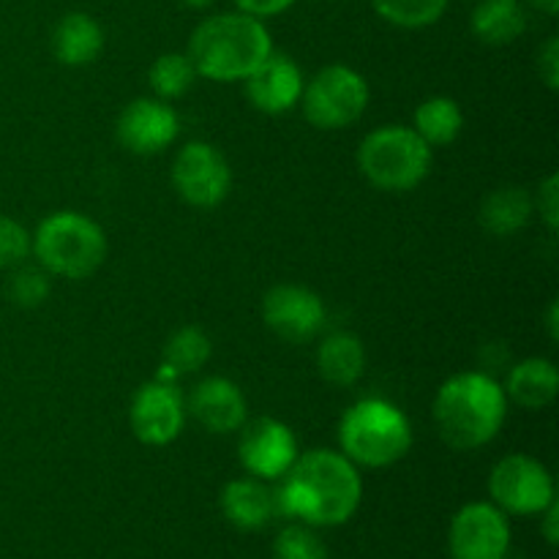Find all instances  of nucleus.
Listing matches in <instances>:
<instances>
[{"mask_svg": "<svg viewBox=\"0 0 559 559\" xmlns=\"http://www.w3.org/2000/svg\"><path fill=\"white\" fill-rule=\"evenodd\" d=\"M530 5H533V9H538L540 14H546V16H555L559 11V0H530Z\"/></svg>", "mask_w": 559, "mask_h": 559, "instance_id": "f704fd0d", "label": "nucleus"}, {"mask_svg": "<svg viewBox=\"0 0 559 559\" xmlns=\"http://www.w3.org/2000/svg\"><path fill=\"white\" fill-rule=\"evenodd\" d=\"M364 500L358 467L342 451L298 453L293 467L278 478L273 502L276 516L298 519L309 527H338L349 522Z\"/></svg>", "mask_w": 559, "mask_h": 559, "instance_id": "f257e3e1", "label": "nucleus"}, {"mask_svg": "<svg viewBox=\"0 0 559 559\" xmlns=\"http://www.w3.org/2000/svg\"><path fill=\"white\" fill-rule=\"evenodd\" d=\"M222 513L235 530L240 533H257L267 527L276 516V502L273 491L257 478L229 480L222 489Z\"/></svg>", "mask_w": 559, "mask_h": 559, "instance_id": "f3484780", "label": "nucleus"}, {"mask_svg": "<svg viewBox=\"0 0 559 559\" xmlns=\"http://www.w3.org/2000/svg\"><path fill=\"white\" fill-rule=\"evenodd\" d=\"M533 197L522 186H502V189L491 191L480 205V227L495 238H511V235L522 233L533 218Z\"/></svg>", "mask_w": 559, "mask_h": 559, "instance_id": "4be33fe9", "label": "nucleus"}, {"mask_svg": "<svg viewBox=\"0 0 559 559\" xmlns=\"http://www.w3.org/2000/svg\"><path fill=\"white\" fill-rule=\"evenodd\" d=\"M546 328H549L551 342H559V304L557 300H551L549 314H546Z\"/></svg>", "mask_w": 559, "mask_h": 559, "instance_id": "72a5a7b5", "label": "nucleus"}, {"mask_svg": "<svg viewBox=\"0 0 559 559\" xmlns=\"http://www.w3.org/2000/svg\"><path fill=\"white\" fill-rule=\"evenodd\" d=\"M317 371L333 388H349L364 377L366 349L355 333H331L317 349Z\"/></svg>", "mask_w": 559, "mask_h": 559, "instance_id": "aec40b11", "label": "nucleus"}, {"mask_svg": "<svg viewBox=\"0 0 559 559\" xmlns=\"http://www.w3.org/2000/svg\"><path fill=\"white\" fill-rule=\"evenodd\" d=\"M538 516H544V527H540V530H544L546 544L557 546L559 544V506H557V500L551 502L546 511H540Z\"/></svg>", "mask_w": 559, "mask_h": 559, "instance_id": "473e14b6", "label": "nucleus"}, {"mask_svg": "<svg viewBox=\"0 0 559 559\" xmlns=\"http://www.w3.org/2000/svg\"><path fill=\"white\" fill-rule=\"evenodd\" d=\"M338 445L355 467H391L413 448V424L385 399H360L338 420Z\"/></svg>", "mask_w": 559, "mask_h": 559, "instance_id": "20e7f679", "label": "nucleus"}, {"mask_svg": "<svg viewBox=\"0 0 559 559\" xmlns=\"http://www.w3.org/2000/svg\"><path fill=\"white\" fill-rule=\"evenodd\" d=\"M233 3L243 14L257 16V20H267V16H278L284 11H289L298 0H233Z\"/></svg>", "mask_w": 559, "mask_h": 559, "instance_id": "2f4dec72", "label": "nucleus"}, {"mask_svg": "<svg viewBox=\"0 0 559 559\" xmlns=\"http://www.w3.org/2000/svg\"><path fill=\"white\" fill-rule=\"evenodd\" d=\"M104 49V31L85 11H71L55 25L52 52L63 66H91Z\"/></svg>", "mask_w": 559, "mask_h": 559, "instance_id": "6ab92c4d", "label": "nucleus"}, {"mask_svg": "<svg viewBox=\"0 0 559 559\" xmlns=\"http://www.w3.org/2000/svg\"><path fill=\"white\" fill-rule=\"evenodd\" d=\"M180 3H183V5H189V9H197V11H202V9H211V5L216 3V0H180Z\"/></svg>", "mask_w": 559, "mask_h": 559, "instance_id": "c9c22d12", "label": "nucleus"}, {"mask_svg": "<svg viewBox=\"0 0 559 559\" xmlns=\"http://www.w3.org/2000/svg\"><path fill=\"white\" fill-rule=\"evenodd\" d=\"M533 205L538 207V216L544 218L546 229L557 233L559 229V175L551 173L540 180L538 197L533 200Z\"/></svg>", "mask_w": 559, "mask_h": 559, "instance_id": "c756f323", "label": "nucleus"}, {"mask_svg": "<svg viewBox=\"0 0 559 559\" xmlns=\"http://www.w3.org/2000/svg\"><path fill=\"white\" fill-rule=\"evenodd\" d=\"M431 415L445 445L453 451H475L502 431L508 396L491 374L459 371L440 385Z\"/></svg>", "mask_w": 559, "mask_h": 559, "instance_id": "f03ea898", "label": "nucleus"}, {"mask_svg": "<svg viewBox=\"0 0 559 559\" xmlns=\"http://www.w3.org/2000/svg\"><path fill=\"white\" fill-rule=\"evenodd\" d=\"M508 402L524 409L549 407L559 393V371L549 358H524L508 371L502 385Z\"/></svg>", "mask_w": 559, "mask_h": 559, "instance_id": "a211bd4d", "label": "nucleus"}, {"mask_svg": "<svg viewBox=\"0 0 559 559\" xmlns=\"http://www.w3.org/2000/svg\"><path fill=\"white\" fill-rule=\"evenodd\" d=\"M262 320L267 331L289 344H306L320 336L328 322L325 300L300 284H276L262 298Z\"/></svg>", "mask_w": 559, "mask_h": 559, "instance_id": "9d476101", "label": "nucleus"}, {"mask_svg": "<svg viewBox=\"0 0 559 559\" xmlns=\"http://www.w3.org/2000/svg\"><path fill=\"white\" fill-rule=\"evenodd\" d=\"M306 120L320 131L349 129L369 107V82L344 63H331L317 71L300 93Z\"/></svg>", "mask_w": 559, "mask_h": 559, "instance_id": "0eeeda50", "label": "nucleus"}, {"mask_svg": "<svg viewBox=\"0 0 559 559\" xmlns=\"http://www.w3.org/2000/svg\"><path fill=\"white\" fill-rule=\"evenodd\" d=\"M197 71L191 66L189 55L186 52H167L158 55L153 60L151 71H147V82H151L153 93L162 102H173V98L186 96L194 87Z\"/></svg>", "mask_w": 559, "mask_h": 559, "instance_id": "393cba45", "label": "nucleus"}, {"mask_svg": "<svg viewBox=\"0 0 559 559\" xmlns=\"http://www.w3.org/2000/svg\"><path fill=\"white\" fill-rule=\"evenodd\" d=\"M180 118L162 98H134L126 104L115 123L120 145L136 156H156L178 140Z\"/></svg>", "mask_w": 559, "mask_h": 559, "instance_id": "4468645a", "label": "nucleus"}, {"mask_svg": "<svg viewBox=\"0 0 559 559\" xmlns=\"http://www.w3.org/2000/svg\"><path fill=\"white\" fill-rule=\"evenodd\" d=\"M238 459L257 480H278L298 459L293 429L276 418H254L240 426Z\"/></svg>", "mask_w": 559, "mask_h": 559, "instance_id": "ddd939ff", "label": "nucleus"}, {"mask_svg": "<svg viewBox=\"0 0 559 559\" xmlns=\"http://www.w3.org/2000/svg\"><path fill=\"white\" fill-rule=\"evenodd\" d=\"M413 129L429 147L451 145L464 129L462 107L451 96H431L418 104L413 118Z\"/></svg>", "mask_w": 559, "mask_h": 559, "instance_id": "5701e85b", "label": "nucleus"}, {"mask_svg": "<svg viewBox=\"0 0 559 559\" xmlns=\"http://www.w3.org/2000/svg\"><path fill=\"white\" fill-rule=\"evenodd\" d=\"M129 424L142 445L162 448L178 440L186 426V396L178 382H145L131 399Z\"/></svg>", "mask_w": 559, "mask_h": 559, "instance_id": "9b49d317", "label": "nucleus"}, {"mask_svg": "<svg viewBox=\"0 0 559 559\" xmlns=\"http://www.w3.org/2000/svg\"><path fill=\"white\" fill-rule=\"evenodd\" d=\"M273 559H328V549L309 524H289L273 540Z\"/></svg>", "mask_w": 559, "mask_h": 559, "instance_id": "bb28decb", "label": "nucleus"}, {"mask_svg": "<svg viewBox=\"0 0 559 559\" xmlns=\"http://www.w3.org/2000/svg\"><path fill=\"white\" fill-rule=\"evenodd\" d=\"M273 52L265 22L243 11H224L202 20L189 38L197 76L211 82H243Z\"/></svg>", "mask_w": 559, "mask_h": 559, "instance_id": "7ed1b4c3", "label": "nucleus"}, {"mask_svg": "<svg viewBox=\"0 0 559 559\" xmlns=\"http://www.w3.org/2000/svg\"><path fill=\"white\" fill-rule=\"evenodd\" d=\"M52 293L49 273L44 267H20L9 282V298L22 309H36Z\"/></svg>", "mask_w": 559, "mask_h": 559, "instance_id": "cd10ccee", "label": "nucleus"}, {"mask_svg": "<svg viewBox=\"0 0 559 559\" xmlns=\"http://www.w3.org/2000/svg\"><path fill=\"white\" fill-rule=\"evenodd\" d=\"M448 549L453 559H506L511 524L495 502H469L451 519Z\"/></svg>", "mask_w": 559, "mask_h": 559, "instance_id": "f8f14e48", "label": "nucleus"}, {"mask_svg": "<svg viewBox=\"0 0 559 559\" xmlns=\"http://www.w3.org/2000/svg\"><path fill=\"white\" fill-rule=\"evenodd\" d=\"M186 415H191L211 435H233L249 420V404L233 380L205 377L191 388L186 399Z\"/></svg>", "mask_w": 559, "mask_h": 559, "instance_id": "2eb2a0df", "label": "nucleus"}, {"mask_svg": "<svg viewBox=\"0 0 559 559\" xmlns=\"http://www.w3.org/2000/svg\"><path fill=\"white\" fill-rule=\"evenodd\" d=\"M371 5L391 25L420 31V27L440 22L448 9V0H371Z\"/></svg>", "mask_w": 559, "mask_h": 559, "instance_id": "a878e982", "label": "nucleus"}, {"mask_svg": "<svg viewBox=\"0 0 559 559\" xmlns=\"http://www.w3.org/2000/svg\"><path fill=\"white\" fill-rule=\"evenodd\" d=\"M538 76L551 93L559 91V38L549 36L538 49Z\"/></svg>", "mask_w": 559, "mask_h": 559, "instance_id": "7c9ffc66", "label": "nucleus"}, {"mask_svg": "<svg viewBox=\"0 0 559 559\" xmlns=\"http://www.w3.org/2000/svg\"><path fill=\"white\" fill-rule=\"evenodd\" d=\"M211 336L200 325H183L164 344V364L178 377L194 374L211 360Z\"/></svg>", "mask_w": 559, "mask_h": 559, "instance_id": "b1692460", "label": "nucleus"}, {"mask_svg": "<svg viewBox=\"0 0 559 559\" xmlns=\"http://www.w3.org/2000/svg\"><path fill=\"white\" fill-rule=\"evenodd\" d=\"M33 254L38 265L58 278H91L107 260V235L102 224L76 211H58L36 227Z\"/></svg>", "mask_w": 559, "mask_h": 559, "instance_id": "39448f33", "label": "nucleus"}, {"mask_svg": "<svg viewBox=\"0 0 559 559\" xmlns=\"http://www.w3.org/2000/svg\"><path fill=\"white\" fill-rule=\"evenodd\" d=\"M358 169L374 189L402 194L429 178L435 153L407 126H382L358 145Z\"/></svg>", "mask_w": 559, "mask_h": 559, "instance_id": "423d86ee", "label": "nucleus"}, {"mask_svg": "<svg viewBox=\"0 0 559 559\" xmlns=\"http://www.w3.org/2000/svg\"><path fill=\"white\" fill-rule=\"evenodd\" d=\"M173 186L191 207H216L227 200L233 169L211 142H189L173 162Z\"/></svg>", "mask_w": 559, "mask_h": 559, "instance_id": "1a4fd4ad", "label": "nucleus"}, {"mask_svg": "<svg viewBox=\"0 0 559 559\" xmlns=\"http://www.w3.org/2000/svg\"><path fill=\"white\" fill-rule=\"evenodd\" d=\"M33 238L20 222L0 213V267H20L31 257Z\"/></svg>", "mask_w": 559, "mask_h": 559, "instance_id": "c85d7f7f", "label": "nucleus"}, {"mask_svg": "<svg viewBox=\"0 0 559 559\" xmlns=\"http://www.w3.org/2000/svg\"><path fill=\"white\" fill-rule=\"evenodd\" d=\"M469 27L489 47H506L527 31V9L522 0H478Z\"/></svg>", "mask_w": 559, "mask_h": 559, "instance_id": "412c9836", "label": "nucleus"}, {"mask_svg": "<svg viewBox=\"0 0 559 559\" xmlns=\"http://www.w3.org/2000/svg\"><path fill=\"white\" fill-rule=\"evenodd\" d=\"M304 85V71L284 52L267 55L265 63L243 80V91L249 104L265 115L289 112L295 104H300Z\"/></svg>", "mask_w": 559, "mask_h": 559, "instance_id": "dca6fc26", "label": "nucleus"}, {"mask_svg": "<svg viewBox=\"0 0 559 559\" xmlns=\"http://www.w3.org/2000/svg\"><path fill=\"white\" fill-rule=\"evenodd\" d=\"M489 497L506 516H538L557 500L555 478L538 459L511 453L491 467Z\"/></svg>", "mask_w": 559, "mask_h": 559, "instance_id": "6e6552de", "label": "nucleus"}]
</instances>
